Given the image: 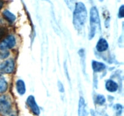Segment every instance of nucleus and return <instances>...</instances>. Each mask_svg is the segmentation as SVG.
Here are the masks:
<instances>
[{
	"label": "nucleus",
	"mask_w": 124,
	"mask_h": 116,
	"mask_svg": "<svg viewBox=\"0 0 124 116\" xmlns=\"http://www.w3.org/2000/svg\"><path fill=\"white\" fill-rule=\"evenodd\" d=\"M73 13V25L75 29L81 30L87 19V10L82 2H78L75 5Z\"/></svg>",
	"instance_id": "1"
},
{
	"label": "nucleus",
	"mask_w": 124,
	"mask_h": 116,
	"mask_svg": "<svg viewBox=\"0 0 124 116\" xmlns=\"http://www.w3.org/2000/svg\"><path fill=\"white\" fill-rule=\"evenodd\" d=\"M90 31L89 33V39H92L94 36L97 27H100L101 22L99 13L96 7H93L90 10Z\"/></svg>",
	"instance_id": "2"
},
{
	"label": "nucleus",
	"mask_w": 124,
	"mask_h": 116,
	"mask_svg": "<svg viewBox=\"0 0 124 116\" xmlns=\"http://www.w3.org/2000/svg\"><path fill=\"white\" fill-rule=\"evenodd\" d=\"M0 113L4 116H14L12 102L8 96H0Z\"/></svg>",
	"instance_id": "3"
},
{
	"label": "nucleus",
	"mask_w": 124,
	"mask_h": 116,
	"mask_svg": "<svg viewBox=\"0 0 124 116\" xmlns=\"http://www.w3.org/2000/svg\"><path fill=\"white\" fill-rule=\"evenodd\" d=\"M16 44L15 37L13 35L7 36L0 43V49L5 50L6 49H10L15 47Z\"/></svg>",
	"instance_id": "4"
},
{
	"label": "nucleus",
	"mask_w": 124,
	"mask_h": 116,
	"mask_svg": "<svg viewBox=\"0 0 124 116\" xmlns=\"http://www.w3.org/2000/svg\"><path fill=\"white\" fill-rule=\"evenodd\" d=\"M14 66L13 60L8 59L0 64V71L2 73H11L14 70Z\"/></svg>",
	"instance_id": "5"
},
{
	"label": "nucleus",
	"mask_w": 124,
	"mask_h": 116,
	"mask_svg": "<svg viewBox=\"0 0 124 116\" xmlns=\"http://www.w3.org/2000/svg\"><path fill=\"white\" fill-rule=\"evenodd\" d=\"M27 103L29 105V107L31 108L32 112L35 114V115H38L39 114L40 111L38 106L36 104L35 102V98L33 95H30L27 99Z\"/></svg>",
	"instance_id": "6"
},
{
	"label": "nucleus",
	"mask_w": 124,
	"mask_h": 116,
	"mask_svg": "<svg viewBox=\"0 0 124 116\" xmlns=\"http://www.w3.org/2000/svg\"><path fill=\"white\" fill-rule=\"evenodd\" d=\"M108 48V42L105 39L101 38L96 45V50L99 52L105 51Z\"/></svg>",
	"instance_id": "7"
},
{
	"label": "nucleus",
	"mask_w": 124,
	"mask_h": 116,
	"mask_svg": "<svg viewBox=\"0 0 124 116\" xmlns=\"http://www.w3.org/2000/svg\"><path fill=\"white\" fill-rule=\"evenodd\" d=\"M105 87H106V89L108 91L111 92V93H113V92L116 91L117 90V89H118V85L116 82H114V81L111 80H108L106 82Z\"/></svg>",
	"instance_id": "8"
},
{
	"label": "nucleus",
	"mask_w": 124,
	"mask_h": 116,
	"mask_svg": "<svg viewBox=\"0 0 124 116\" xmlns=\"http://www.w3.org/2000/svg\"><path fill=\"white\" fill-rule=\"evenodd\" d=\"M78 111L79 116H86L85 104L84 99L82 97H81L79 99Z\"/></svg>",
	"instance_id": "9"
},
{
	"label": "nucleus",
	"mask_w": 124,
	"mask_h": 116,
	"mask_svg": "<svg viewBox=\"0 0 124 116\" xmlns=\"http://www.w3.org/2000/svg\"><path fill=\"white\" fill-rule=\"evenodd\" d=\"M92 68L95 72H100V71L105 70V65L103 63L94 60L92 62Z\"/></svg>",
	"instance_id": "10"
},
{
	"label": "nucleus",
	"mask_w": 124,
	"mask_h": 116,
	"mask_svg": "<svg viewBox=\"0 0 124 116\" xmlns=\"http://www.w3.org/2000/svg\"><path fill=\"white\" fill-rule=\"evenodd\" d=\"M16 89L18 93L21 95H23L25 93V86L23 80H18L16 82Z\"/></svg>",
	"instance_id": "11"
},
{
	"label": "nucleus",
	"mask_w": 124,
	"mask_h": 116,
	"mask_svg": "<svg viewBox=\"0 0 124 116\" xmlns=\"http://www.w3.org/2000/svg\"><path fill=\"white\" fill-rule=\"evenodd\" d=\"M7 83L2 76H0V93H3L7 90Z\"/></svg>",
	"instance_id": "12"
},
{
	"label": "nucleus",
	"mask_w": 124,
	"mask_h": 116,
	"mask_svg": "<svg viewBox=\"0 0 124 116\" xmlns=\"http://www.w3.org/2000/svg\"><path fill=\"white\" fill-rule=\"evenodd\" d=\"M3 14L5 17L6 18V19L8 21L10 22H13L15 21L16 19V16L13 14V13H11L10 11L6 10L3 12Z\"/></svg>",
	"instance_id": "13"
},
{
	"label": "nucleus",
	"mask_w": 124,
	"mask_h": 116,
	"mask_svg": "<svg viewBox=\"0 0 124 116\" xmlns=\"http://www.w3.org/2000/svg\"><path fill=\"white\" fill-rule=\"evenodd\" d=\"M76 0H64L65 3L67 5L68 7L71 10H73L75 8V5H76Z\"/></svg>",
	"instance_id": "14"
},
{
	"label": "nucleus",
	"mask_w": 124,
	"mask_h": 116,
	"mask_svg": "<svg viewBox=\"0 0 124 116\" xmlns=\"http://www.w3.org/2000/svg\"><path fill=\"white\" fill-rule=\"evenodd\" d=\"M96 102L97 103L99 104V105H102L105 102V99L104 97V95H98L96 99Z\"/></svg>",
	"instance_id": "15"
},
{
	"label": "nucleus",
	"mask_w": 124,
	"mask_h": 116,
	"mask_svg": "<svg viewBox=\"0 0 124 116\" xmlns=\"http://www.w3.org/2000/svg\"><path fill=\"white\" fill-rule=\"evenodd\" d=\"M119 18H122L124 16V6L122 5L119 8Z\"/></svg>",
	"instance_id": "16"
},
{
	"label": "nucleus",
	"mask_w": 124,
	"mask_h": 116,
	"mask_svg": "<svg viewBox=\"0 0 124 116\" xmlns=\"http://www.w3.org/2000/svg\"><path fill=\"white\" fill-rule=\"evenodd\" d=\"M7 30L6 29L0 27V39L4 36V35L7 33Z\"/></svg>",
	"instance_id": "17"
},
{
	"label": "nucleus",
	"mask_w": 124,
	"mask_h": 116,
	"mask_svg": "<svg viewBox=\"0 0 124 116\" xmlns=\"http://www.w3.org/2000/svg\"><path fill=\"white\" fill-rule=\"evenodd\" d=\"M58 88H59V91L61 92V93H64V86H63L62 83L61 82H60L59 81L58 83Z\"/></svg>",
	"instance_id": "18"
},
{
	"label": "nucleus",
	"mask_w": 124,
	"mask_h": 116,
	"mask_svg": "<svg viewBox=\"0 0 124 116\" xmlns=\"http://www.w3.org/2000/svg\"><path fill=\"white\" fill-rule=\"evenodd\" d=\"M8 53H3V54H0V58H1V59H4V58H6V57H7L8 56Z\"/></svg>",
	"instance_id": "19"
},
{
	"label": "nucleus",
	"mask_w": 124,
	"mask_h": 116,
	"mask_svg": "<svg viewBox=\"0 0 124 116\" xmlns=\"http://www.w3.org/2000/svg\"><path fill=\"white\" fill-rule=\"evenodd\" d=\"M3 6V1L2 0H0V9Z\"/></svg>",
	"instance_id": "20"
},
{
	"label": "nucleus",
	"mask_w": 124,
	"mask_h": 116,
	"mask_svg": "<svg viewBox=\"0 0 124 116\" xmlns=\"http://www.w3.org/2000/svg\"><path fill=\"white\" fill-rule=\"evenodd\" d=\"M46 1H48V0H46Z\"/></svg>",
	"instance_id": "21"
}]
</instances>
